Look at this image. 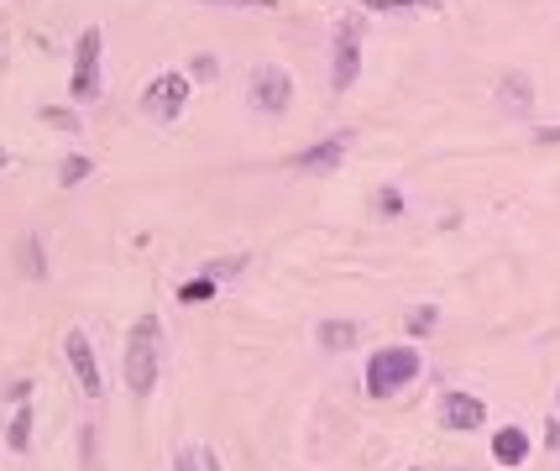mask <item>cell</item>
<instances>
[{
  "instance_id": "6da1fadb",
  "label": "cell",
  "mask_w": 560,
  "mask_h": 471,
  "mask_svg": "<svg viewBox=\"0 0 560 471\" xmlns=\"http://www.w3.org/2000/svg\"><path fill=\"white\" fill-rule=\"evenodd\" d=\"M157 346H163V324L152 315H142L131 324V335H126V387L137 398H148L157 387Z\"/></svg>"
},
{
  "instance_id": "7a4b0ae2",
  "label": "cell",
  "mask_w": 560,
  "mask_h": 471,
  "mask_svg": "<svg viewBox=\"0 0 560 471\" xmlns=\"http://www.w3.org/2000/svg\"><path fill=\"white\" fill-rule=\"evenodd\" d=\"M413 378H419V352L413 346H383V352H372V361H367V393L372 398H393Z\"/></svg>"
},
{
  "instance_id": "3957f363",
  "label": "cell",
  "mask_w": 560,
  "mask_h": 471,
  "mask_svg": "<svg viewBox=\"0 0 560 471\" xmlns=\"http://www.w3.org/2000/svg\"><path fill=\"white\" fill-rule=\"evenodd\" d=\"M183 100H189V79H183V74H157L148 85V94H142V111L168 126V120L183 116Z\"/></svg>"
},
{
  "instance_id": "277c9868",
  "label": "cell",
  "mask_w": 560,
  "mask_h": 471,
  "mask_svg": "<svg viewBox=\"0 0 560 471\" xmlns=\"http://www.w3.org/2000/svg\"><path fill=\"white\" fill-rule=\"evenodd\" d=\"M74 100H94L100 94V27H89L74 48V79H68Z\"/></svg>"
},
{
  "instance_id": "5b68a950",
  "label": "cell",
  "mask_w": 560,
  "mask_h": 471,
  "mask_svg": "<svg viewBox=\"0 0 560 471\" xmlns=\"http://www.w3.org/2000/svg\"><path fill=\"white\" fill-rule=\"evenodd\" d=\"M252 105H257L263 116H283V111L294 105V79H289L283 68H257V74H252Z\"/></svg>"
},
{
  "instance_id": "8992f818",
  "label": "cell",
  "mask_w": 560,
  "mask_h": 471,
  "mask_svg": "<svg viewBox=\"0 0 560 471\" xmlns=\"http://www.w3.org/2000/svg\"><path fill=\"white\" fill-rule=\"evenodd\" d=\"M356 74H361V27L346 22L335 31V59H330V85L335 89H352Z\"/></svg>"
},
{
  "instance_id": "52a82bcc",
  "label": "cell",
  "mask_w": 560,
  "mask_h": 471,
  "mask_svg": "<svg viewBox=\"0 0 560 471\" xmlns=\"http://www.w3.org/2000/svg\"><path fill=\"white\" fill-rule=\"evenodd\" d=\"M63 352H68V367H74V378L85 387L89 398H100L105 383H100V361H94V346H89L85 330H68V341H63Z\"/></svg>"
},
{
  "instance_id": "ba28073f",
  "label": "cell",
  "mask_w": 560,
  "mask_h": 471,
  "mask_svg": "<svg viewBox=\"0 0 560 471\" xmlns=\"http://www.w3.org/2000/svg\"><path fill=\"white\" fill-rule=\"evenodd\" d=\"M441 419H445V430H476L487 419V409H482V398H472V393H445Z\"/></svg>"
},
{
  "instance_id": "9c48e42d",
  "label": "cell",
  "mask_w": 560,
  "mask_h": 471,
  "mask_svg": "<svg viewBox=\"0 0 560 471\" xmlns=\"http://www.w3.org/2000/svg\"><path fill=\"white\" fill-rule=\"evenodd\" d=\"M341 152H346V137H330V142H315L309 152H298L294 168H304V174H330V168H341Z\"/></svg>"
},
{
  "instance_id": "30bf717a",
  "label": "cell",
  "mask_w": 560,
  "mask_h": 471,
  "mask_svg": "<svg viewBox=\"0 0 560 471\" xmlns=\"http://www.w3.org/2000/svg\"><path fill=\"white\" fill-rule=\"evenodd\" d=\"M498 105H502V111H513V116H524V111L534 105L530 74H502V79H498Z\"/></svg>"
},
{
  "instance_id": "8fae6325",
  "label": "cell",
  "mask_w": 560,
  "mask_h": 471,
  "mask_svg": "<svg viewBox=\"0 0 560 471\" xmlns=\"http://www.w3.org/2000/svg\"><path fill=\"white\" fill-rule=\"evenodd\" d=\"M493 456H498L502 467H519V461L530 456V435H524V430H513V424L498 430V435H493Z\"/></svg>"
},
{
  "instance_id": "7c38bea8",
  "label": "cell",
  "mask_w": 560,
  "mask_h": 471,
  "mask_svg": "<svg viewBox=\"0 0 560 471\" xmlns=\"http://www.w3.org/2000/svg\"><path fill=\"white\" fill-rule=\"evenodd\" d=\"M356 335H361V330H356L352 320H324L320 324V346L324 352H346V346H356Z\"/></svg>"
},
{
  "instance_id": "4fadbf2b",
  "label": "cell",
  "mask_w": 560,
  "mask_h": 471,
  "mask_svg": "<svg viewBox=\"0 0 560 471\" xmlns=\"http://www.w3.org/2000/svg\"><path fill=\"white\" fill-rule=\"evenodd\" d=\"M5 441H11V450H16V456L27 450V445H31V409L11 413V430H5Z\"/></svg>"
},
{
  "instance_id": "5bb4252c",
  "label": "cell",
  "mask_w": 560,
  "mask_h": 471,
  "mask_svg": "<svg viewBox=\"0 0 560 471\" xmlns=\"http://www.w3.org/2000/svg\"><path fill=\"white\" fill-rule=\"evenodd\" d=\"M178 298H183V304H205V298H215V278H189V283L178 289Z\"/></svg>"
},
{
  "instance_id": "9a60e30c",
  "label": "cell",
  "mask_w": 560,
  "mask_h": 471,
  "mask_svg": "<svg viewBox=\"0 0 560 471\" xmlns=\"http://www.w3.org/2000/svg\"><path fill=\"white\" fill-rule=\"evenodd\" d=\"M37 116L48 120L53 131H79V116H74V111H63V105H42Z\"/></svg>"
},
{
  "instance_id": "2e32d148",
  "label": "cell",
  "mask_w": 560,
  "mask_h": 471,
  "mask_svg": "<svg viewBox=\"0 0 560 471\" xmlns=\"http://www.w3.org/2000/svg\"><path fill=\"white\" fill-rule=\"evenodd\" d=\"M178 471H220V461H215V450H183Z\"/></svg>"
},
{
  "instance_id": "e0dca14e",
  "label": "cell",
  "mask_w": 560,
  "mask_h": 471,
  "mask_svg": "<svg viewBox=\"0 0 560 471\" xmlns=\"http://www.w3.org/2000/svg\"><path fill=\"white\" fill-rule=\"evenodd\" d=\"M89 168H94L89 157H68V163L59 168V183H68V189H74V183H85V178H89Z\"/></svg>"
},
{
  "instance_id": "ac0fdd59",
  "label": "cell",
  "mask_w": 560,
  "mask_h": 471,
  "mask_svg": "<svg viewBox=\"0 0 560 471\" xmlns=\"http://www.w3.org/2000/svg\"><path fill=\"white\" fill-rule=\"evenodd\" d=\"M16 252H22V267H27L31 278H42V246H37V241H22Z\"/></svg>"
},
{
  "instance_id": "d6986e66",
  "label": "cell",
  "mask_w": 560,
  "mask_h": 471,
  "mask_svg": "<svg viewBox=\"0 0 560 471\" xmlns=\"http://www.w3.org/2000/svg\"><path fill=\"white\" fill-rule=\"evenodd\" d=\"M409 330H413V335L435 330V309H413V315H409Z\"/></svg>"
},
{
  "instance_id": "ffe728a7",
  "label": "cell",
  "mask_w": 560,
  "mask_h": 471,
  "mask_svg": "<svg viewBox=\"0 0 560 471\" xmlns=\"http://www.w3.org/2000/svg\"><path fill=\"white\" fill-rule=\"evenodd\" d=\"M378 205H383V215H404V194H398V189H383Z\"/></svg>"
},
{
  "instance_id": "44dd1931",
  "label": "cell",
  "mask_w": 560,
  "mask_h": 471,
  "mask_svg": "<svg viewBox=\"0 0 560 471\" xmlns=\"http://www.w3.org/2000/svg\"><path fill=\"white\" fill-rule=\"evenodd\" d=\"M534 142H545V148H556V142H560V126H539V131H534Z\"/></svg>"
},
{
  "instance_id": "7402d4cb",
  "label": "cell",
  "mask_w": 560,
  "mask_h": 471,
  "mask_svg": "<svg viewBox=\"0 0 560 471\" xmlns=\"http://www.w3.org/2000/svg\"><path fill=\"white\" fill-rule=\"evenodd\" d=\"M215 5H257V11H272L278 0H215Z\"/></svg>"
},
{
  "instance_id": "603a6c76",
  "label": "cell",
  "mask_w": 560,
  "mask_h": 471,
  "mask_svg": "<svg viewBox=\"0 0 560 471\" xmlns=\"http://www.w3.org/2000/svg\"><path fill=\"white\" fill-rule=\"evenodd\" d=\"M194 74H200V79H215V59H194Z\"/></svg>"
},
{
  "instance_id": "cb8c5ba5",
  "label": "cell",
  "mask_w": 560,
  "mask_h": 471,
  "mask_svg": "<svg viewBox=\"0 0 560 471\" xmlns=\"http://www.w3.org/2000/svg\"><path fill=\"white\" fill-rule=\"evenodd\" d=\"M545 441H550V450H560V419H550V430H545Z\"/></svg>"
},
{
  "instance_id": "d4e9b609",
  "label": "cell",
  "mask_w": 560,
  "mask_h": 471,
  "mask_svg": "<svg viewBox=\"0 0 560 471\" xmlns=\"http://www.w3.org/2000/svg\"><path fill=\"white\" fill-rule=\"evenodd\" d=\"M372 11H387V5H409V0H367Z\"/></svg>"
},
{
  "instance_id": "484cf974",
  "label": "cell",
  "mask_w": 560,
  "mask_h": 471,
  "mask_svg": "<svg viewBox=\"0 0 560 471\" xmlns=\"http://www.w3.org/2000/svg\"><path fill=\"white\" fill-rule=\"evenodd\" d=\"M5 163H11V152H0V168H5Z\"/></svg>"
}]
</instances>
